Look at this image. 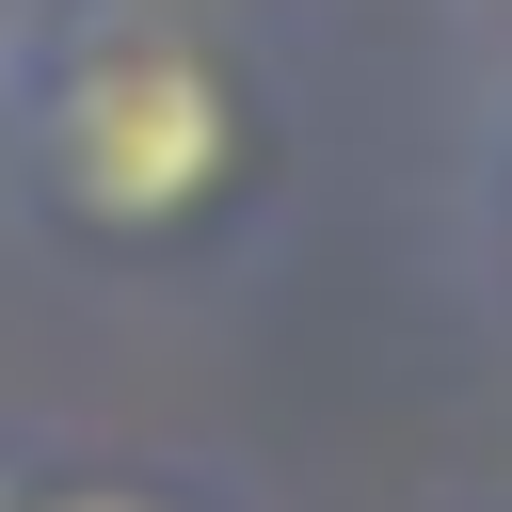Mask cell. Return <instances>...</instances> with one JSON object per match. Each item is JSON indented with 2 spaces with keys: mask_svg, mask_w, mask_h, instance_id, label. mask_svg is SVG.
Segmentation results:
<instances>
[{
  "mask_svg": "<svg viewBox=\"0 0 512 512\" xmlns=\"http://www.w3.org/2000/svg\"><path fill=\"white\" fill-rule=\"evenodd\" d=\"M48 160L96 224H176L208 176H224V80L192 48H96L48 112Z\"/></svg>",
  "mask_w": 512,
  "mask_h": 512,
  "instance_id": "6da1fadb",
  "label": "cell"
},
{
  "mask_svg": "<svg viewBox=\"0 0 512 512\" xmlns=\"http://www.w3.org/2000/svg\"><path fill=\"white\" fill-rule=\"evenodd\" d=\"M64 512H144V496H64Z\"/></svg>",
  "mask_w": 512,
  "mask_h": 512,
  "instance_id": "7a4b0ae2",
  "label": "cell"
}]
</instances>
